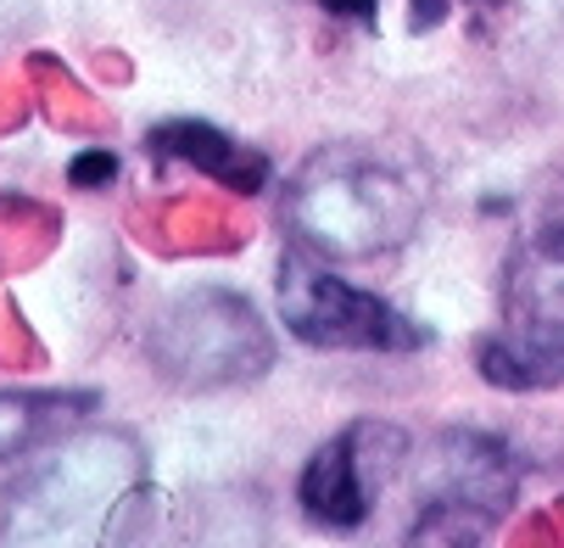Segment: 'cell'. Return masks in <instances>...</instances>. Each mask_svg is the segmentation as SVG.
Instances as JSON below:
<instances>
[{"label": "cell", "instance_id": "6", "mask_svg": "<svg viewBox=\"0 0 564 548\" xmlns=\"http://www.w3.org/2000/svg\"><path fill=\"white\" fill-rule=\"evenodd\" d=\"M402 459H409V437L397 426H386V420L347 426L302 464V482H296L302 515L325 531H358Z\"/></svg>", "mask_w": 564, "mask_h": 548}, {"label": "cell", "instance_id": "3", "mask_svg": "<svg viewBox=\"0 0 564 548\" xmlns=\"http://www.w3.org/2000/svg\"><path fill=\"white\" fill-rule=\"evenodd\" d=\"M145 358L180 391L252 386L274 369V331L240 291L196 286L151 320Z\"/></svg>", "mask_w": 564, "mask_h": 548}, {"label": "cell", "instance_id": "4", "mask_svg": "<svg viewBox=\"0 0 564 548\" xmlns=\"http://www.w3.org/2000/svg\"><path fill=\"white\" fill-rule=\"evenodd\" d=\"M280 320L302 347L325 353H414L431 342L425 325H414L409 313H397L375 291H358L325 258H313L302 247L280 252Z\"/></svg>", "mask_w": 564, "mask_h": 548}, {"label": "cell", "instance_id": "2", "mask_svg": "<svg viewBox=\"0 0 564 548\" xmlns=\"http://www.w3.org/2000/svg\"><path fill=\"white\" fill-rule=\"evenodd\" d=\"M475 358L492 386L514 391L564 380V185L525 218L503 269V325Z\"/></svg>", "mask_w": 564, "mask_h": 548}, {"label": "cell", "instance_id": "10", "mask_svg": "<svg viewBox=\"0 0 564 548\" xmlns=\"http://www.w3.org/2000/svg\"><path fill=\"white\" fill-rule=\"evenodd\" d=\"M487 531H492V515H487V509L431 498V504H420V515H414L409 548H487Z\"/></svg>", "mask_w": 564, "mask_h": 548}, {"label": "cell", "instance_id": "7", "mask_svg": "<svg viewBox=\"0 0 564 548\" xmlns=\"http://www.w3.org/2000/svg\"><path fill=\"white\" fill-rule=\"evenodd\" d=\"M520 493V459L509 453V442L487 437V431H447L431 448V476H425V504L447 498V504H469L487 509L492 520L514 504Z\"/></svg>", "mask_w": 564, "mask_h": 548}, {"label": "cell", "instance_id": "11", "mask_svg": "<svg viewBox=\"0 0 564 548\" xmlns=\"http://www.w3.org/2000/svg\"><path fill=\"white\" fill-rule=\"evenodd\" d=\"M469 7H492V12H503L509 0H414V7H409V29H414V34H431V29H442L453 12H469Z\"/></svg>", "mask_w": 564, "mask_h": 548}, {"label": "cell", "instance_id": "1", "mask_svg": "<svg viewBox=\"0 0 564 548\" xmlns=\"http://www.w3.org/2000/svg\"><path fill=\"white\" fill-rule=\"evenodd\" d=\"M280 218L291 229V247L313 258L375 264L402 252L420 235L425 191L409 169L386 163L375 146L336 140V146H318L285 180Z\"/></svg>", "mask_w": 564, "mask_h": 548}, {"label": "cell", "instance_id": "13", "mask_svg": "<svg viewBox=\"0 0 564 548\" xmlns=\"http://www.w3.org/2000/svg\"><path fill=\"white\" fill-rule=\"evenodd\" d=\"M330 18H352V23H375V12H380V0H318Z\"/></svg>", "mask_w": 564, "mask_h": 548}, {"label": "cell", "instance_id": "5", "mask_svg": "<svg viewBox=\"0 0 564 548\" xmlns=\"http://www.w3.org/2000/svg\"><path fill=\"white\" fill-rule=\"evenodd\" d=\"M129 453L134 448H123V437H96L62 448L51 464L23 476V487L7 498V548H96L78 526L134 493V482L112 487V464Z\"/></svg>", "mask_w": 564, "mask_h": 548}, {"label": "cell", "instance_id": "8", "mask_svg": "<svg viewBox=\"0 0 564 548\" xmlns=\"http://www.w3.org/2000/svg\"><path fill=\"white\" fill-rule=\"evenodd\" d=\"M145 151L156 157V163H185L240 196H252L269 185V157L252 151V146H240L235 135H224L218 123H202V118H169V123H156L145 135Z\"/></svg>", "mask_w": 564, "mask_h": 548}, {"label": "cell", "instance_id": "12", "mask_svg": "<svg viewBox=\"0 0 564 548\" xmlns=\"http://www.w3.org/2000/svg\"><path fill=\"white\" fill-rule=\"evenodd\" d=\"M67 180H73L78 191H101V185L118 180V157H112V151H85V157H73Z\"/></svg>", "mask_w": 564, "mask_h": 548}, {"label": "cell", "instance_id": "9", "mask_svg": "<svg viewBox=\"0 0 564 548\" xmlns=\"http://www.w3.org/2000/svg\"><path fill=\"white\" fill-rule=\"evenodd\" d=\"M90 415L96 391H0V464L51 437H67Z\"/></svg>", "mask_w": 564, "mask_h": 548}]
</instances>
